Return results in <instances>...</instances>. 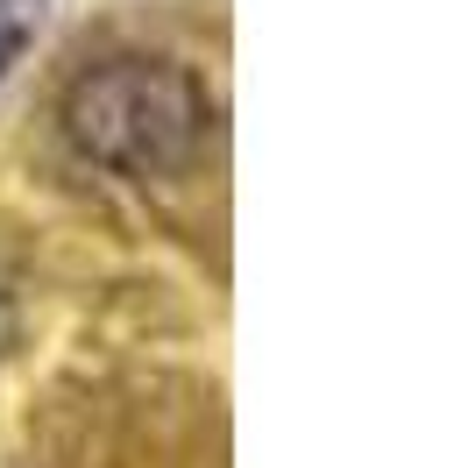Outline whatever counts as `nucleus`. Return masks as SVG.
I'll return each mask as SVG.
<instances>
[{"label": "nucleus", "mask_w": 468, "mask_h": 468, "mask_svg": "<svg viewBox=\"0 0 468 468\" xmlns=\"http://www.w3.org/2000/svg\"><path fill=\"white\" fill-rule=\"evenodd\" d=\"M64 135L86 164L114 177H171L206 143V92L164 58L92 64L64 92Z\"/></svg>", "instance_id": "f257e3e1"}, {"label": "nucleus", "mask_w": 468, "mask_h": 468, "mask_svg": "<svg viewBox=\"0 0 468 468\" xmlns=\"http://www.w3.org/2000/svg\"><path fill=\"white\" fill-rule=\"evenodd\" d=\"M36 29H43V0H0V79H7V64L29 50Z\"/></svg>", "instance_id": "f03ea898"}, {"label": "nucleus", "mask_w": 468, "mask_h": 468, "mask_svg": "<svg viewBox=\"0 0 468 468\" xmlns=\"http://www.w3.org/2000/svg\"><path fill=\"white\" fill-rule=\"evenodd\" d=\"M15 341V292H7V277H0V355Z\"/></svg>", "instance_id": "7ed1b4c3"}]
</instances>
